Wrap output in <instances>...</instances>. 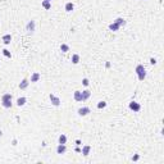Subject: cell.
<instances>
[{"label":"cell","mask_w":164,"mask_h":164,"mask_svg":"<svg viewBox=\"0 0 164 164\" xmlns=\"http://www.w3.org/2000/svg\"><path fill=\"white\" fill-rule=\"evenodd\" d=\"M135 72H136V74H137V77H138L140 81H144V80H145V77H146V69H145V67H144L142 64L136 65Z\"/></svg>","instance_id":"cell-1"},{"label":"cell","mask_w":164,"mask_h":164,"mask_svg":"<svg viewBox=\"0 0 164 164\" xmlns=\"http://www.w3.org/2000/svg\"><path fill=\"white\" fill-rule=\"evenodd\" d=\"M49 99H50L51 104H53L54 107H59V105H60V99H59V98H56L55 95L50 94V95H49Z\"/></svg>","instance_id":"cell-2"},{"label":"cell","mask_w":164,"mask_h":164,"mask_svg":"<svg viewBox=\"0 0 164 164\" xmlns=\"http://www.w3.org/2000/svg\"><path fill=\"white\" fill-rule=\"evenodd\" d=\"M130 109L133 110L135 113H137V111L141 110V105H140L138 103H136V101H131V103H130Z\"/></svg>","instance_id":"cell-3"},{"label":"cell","mask_w":164,"mask_h":164,"mask_svg":"<svg viewBox=\"0 0 164 164\" xmlns=\"http://www.w3.org/2000/svg\"><path fill=\"white\" fill-rule=\"evenodd\" d=\"M90 108H87V107H83V108H80L78 110H77V113H78V115H81V117H85V115H87L88 113H90Z\"/></svg>","instance_id":"cell-4"},{"label":"cell","mask_w":164,"mask_h":164,"mask_svg":"<svg viewBox=\"0 0 164 164\" xmlns=\"http://www.w3.org/2000/svg\"><path fill=\"white\" fill-rule=\"evenodd\" d=\"M67 151V147H65V144H59L56 146V154H64Z\"/></svg>","instance_id":"cell-5"},{"label":"cell","mask_w":164,"mask_h":164,"mask_svg":"<svg viewBox=\"0 0 164 164\" xmlns=\"http://www.w3.org/2000/svg\"><path fill=\"white\" fill-rule=\"evenodd\" d=\"M26 29H27L29 33H32L35 31V21H29L28 23H27V26H26Z\"/></svg>","instance_id":"cell-6"},{"label":"cell","mask_w":164,"mask_h":164,"mask_svg":"<svg viewBox=\"0 0 164 164\" xmlns=\"http://www.w3.org/2000/svg\"><path fill=\"white\" fill-rule=\"evenodd\" d=\"M28 85H29V81L27 78H25V80H22V82L19 83V88L21 90H26V88L28 87Z\"/></svg>","instance_id":"cell-7"},{"label":"cell","mask_w":164,"mask_h":164,"mask_svg":"<svg viewBox=\"0 0 164 164\" xmlns=\"http://www.w3.org/2000/svg\"><path fill=\"white\" fill-rule=\"evenodd\" d=\"M81 92H82V101L87 100L91 96V91L90 90H83V91H81Z\"/></svg>","instance_id":"cell-8"},{"label":"cell","mask_w":164,"mask_h":164,"mask_svg":"<svg viewBox=\"0 0 164 164\" xmlns=\"http://www.w3.org/2000/svg\"><path fill=\"white\" fill-rule=\"evenodd\" d=\"M1 105L6 109L12 108V99H6V100H1Z\"/></svg>","instance_id":"cell-9"},{"label":"cell","mask_w":164,"mask_h":164,"mask_svg":"<svg viewBox=\"0 0 164 164\" xmlns=\"http://www.w3.org/2000/svg\"><path fill=\"white\" fill-rule=\"evenodd\" d=\"M1 40H3V42L5 44V45H8V44H10V41H12V36L8 33V35H4L3 37H1Z\"/></svg>","instance_id":"cell-10"},{"label":"cell","mask_w":164,"mask_h":164,"mask_svg":"<svg viewBox=\"0 0 164 164\" xmlns=\"http://www.w3.org/2000/svg\"><path fill=\"white\" fill-rule=\"evenodd\" d=\"M41 5H42V8H44V9L49 10V9L51 8V1H48V0H42Z\"/></svg>","instance_id":"cell-11"},{"label":"cell","mask_w":164,"mask_h":164,"mask_svg":"<svg viewBox=\"0 0 164 164\" xmlns=\"http://www.w3.org/2000/svg\"><path fill=\"white\" fill-rule=\"evenodd\" d=\"M90 150H91V146H88V145H86V146H83L82 147V150H81V153L83 154L85 156H87L88 154H90Z\"/></svg>","instance_id":"cell-12"},{"label":"cell","mask_w":164,"mask_h":164,"mask_svg":"<svg viewBox=\"0 0 164 164\" xmlns=\"http://www.w3.org/2000/svg\"><path fill=\"white\" fill-rule=\"evenodd\" d=\"M40 78H41V74L35 72V73H32V76H31V82H37Z\"/></svg>","instance_id":"cell-13"},{"label":"cell","mask_w":164,"mask_h":164,"mask_svg":"<svg viewBox=\"0 0 164 164\" xmlns=\"http://www.w3.org/2000/svg\"><path fill=\"white\" fill-rule=\"evenodd\" d=\"M73 99L76 101H82V92L81 91H76L73 94Z\"/></svg>","instance_id":"cell-14"},{"label":"cell","mask_w":164,"mask_h":164,"mask_svg":"<svg viewBox=\"0 0 164 164\" xmlns=\"http://www.w3.org/2000/svg\"><path fill=\"white\" fill-rule=\"evenodd\" d=\"M26 101H27V99L25 98V96H22V98H18V100H17V105H18V107H23L25 104H26Z\"/></svg>","instance_id":"cell-15"},{"label":"cell","mask_w":164,"mask_h":164,"mask_svg":"<svg viewBox=\"0 0 164 164\" xmlns=\"http://www.w3.org/2000/svg\"><path fill=\"white\" fill-rule=\"evenodd\" d=\"M119 28H121V26L117 25L115 22H113L111 25H109V29H110V31H118Z\"/></svg>","instance_id":"cell-16"},{"label":"cell","mask_w":164,"mask_h":164,"mask_svg":"<svg viewBox=\"0 0 164 164\" xmlns=\"http://www.w3.org/2000/svg\"><path fill=\"white\" fill-rule=\"evenodd\" d=\"M71 60H72L73 64H78V63H80V55H78V54H73Z\"/></svg>","instance_id":"cell-17"},{"label":"cell","mask_w":164,"mask_h":164,"mask_svg":"<svg viewBox=\"0 0 164 164\" xmlns=\"http://www.w3.org/2000/svg\"><path fill=\"white\" fill-rule=\"evenodd\" d=\"M73 9H74V4H73V3H67V4H65V12L69 13V12H72Z\"/></svg>","instance_id":"cell-18"},{"label":"cell","mask_w":164,"mask_h":164,"mask_svg":"<svg viewBox=\"0 0 164 164\" xmlns=\"http://www.w3.org/2000/svg\"><path fill=\"white\" fill-rule=\"evenodd\" d=\"M114 22H115L117 25H119V26H124V25H126V21H124L123 18H117Z\"/></svg>","instance_id":"cell-19"},{"label":"cell","mask_w":164,"mask_h":164,"mask_svg":"<svg viewBox=\"0 0 164 164\" xmlns=\"http://www.w3.org/2000/svg\"><path fill=\"white\" fill-rule=\"evenodd\" d=\"M59 144H65L67 142V136L65 135H60V136H59Z\"/></svg>","instance_id":"cell-20"},{"label":"cell","mask_w":164,"mask_h":164,"mask_svg":"<svg viewBox=\"0 0 164 164\" xmlns=\"http://www.w3.org/2000/svg\"><path fill=\"white\" fill-rule=\"evenodd\" d=\"M60 50L63 51V53H67V51H69V46L67 45V44H62V45H60Z\"/></svg>","instance_id":"cell-21"},{"label":"cell","mask_w":164,"mask_h":164,"mask_svg":"<svg viewBox=\"0 0 164 164\" xmlns=\"http://www.w3.org/2000/svg\"><path fill=\"white\" fill-rule=\"evenodd\" d=\"M107 107V101H99L98 103V109H103V108H105Z\"/></svg>","instance_id":"cell-22"},{"label":"cell","mask_w":164,"mask_h":164,"mask_svg":"<svg viewBox=\"0 0 164 164\" xmlns=\"http://www.w3.org/2000/svg\"><path fill=\"white\" fill-rule=\"evenodd\" d=\"M3 54L6 56V58H10L12 56V54H10V51L8 50V49H3Z\"/></svg>","instance_id":"cell-23"},{"label":"cell","mask_w":164,"mask_h":164,"mask_svg":"<svg viewBox=\"0 0 164 164\" xmlns=\"http://www.w3.org/2000/svg\"><path fill=\"white\" fill-rule=\"evenodd\" d=\"M82 85H83V86H88V85H90V81H88L87 78H83V80H82Z\"/></svg>","instance_id":"cell-24"},{"label":"cell","mask_w":164,"mask_h":164,"mask_svg":"<svg viewBox=\"0 0 164 164\" xmlns=\"http://www.w3.org/2000/svg\"><path fill=\"white\" fill-rule=\"evenodd\" d=\"M138 159H140V155H138V154H136L135 156H132V160H133V162H137Z\"/></svg>","instance_id":"cell-25"},{"label":"cell","mask_w":164,"mask_h":164,"mask_svg":"<svg viewBox=\"0 0 164 164\" xmlns=\"http://www.w3.org/2000/svg\"><path fill=\"white\" fill-rule=\"evenodd\" d=\"M150 63H151V64H156V59H155V58H151V59H150Z\"/></svg>","instance_id":"cell-26"},{"label":"cell","mask_w":164,"mask_h":164,"mask_svg":"<svg viewBox=\"0 0 164 164\" xmlns=\"http://www.w3.org/2000/svg\"><path fill=\"white\" fill-rule=\"evenodd\" d=\"M1 135H3V132H1V131H0V137H1Z\"/></svg>","instance_id":"cell-27"},{"label":"cell","mask_w":164,"mask_h":164,"mask_svg":"<svg viewBox=\"0 0 164 164\" xmlns=\"http://www.w3.org/2000/svg\"><path fill=\"white\" fill-rule=\"evenodd\" d=\"M48 1H51V0H48Z\"/></svg>","instance_id":"cell-28"}]
</instances>
